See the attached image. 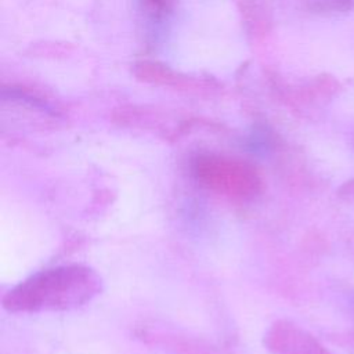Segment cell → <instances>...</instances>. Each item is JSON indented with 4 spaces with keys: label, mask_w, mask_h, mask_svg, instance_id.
<instances>
[{
    "label": "cell",
    "mask_w": 354,
    "mask_h": 354,
    "mask_svg": "<svg viewBox=\"0 0 354 354\" xmlns=\"http://www.w3.org/2000/svg\"><path fill=\"white\" fill-rule=\"evenodd\" d=\"M100 288L98 277L80 266H65L41 271L10 290L4 306L14 311L62 310L76 307Z\"/></svg>",
    "instance_id": "6da1fadb"
},
{
    "label": "cell",
    "mask_w": 354,
    "mask_h": 354,
    "mask_svg": "<svg viewBox=\"0 0 354 354\" xmlns=\"http://www.w3.org/2000/svg\"><path fill=\"white\" fill-rule=\"evenodd\" d=\"M248 148L253 153H266L270 148V137L263 129H254L248 138Z\"/></svg>",
    "instance_id": "7a4b0ae2"
},
{
    "label": "cell",
    "mask_w": 354,
    "mask_h": 354,
    "mask_svg": "<svg viewBox=\"0 0 354 354\" xmlns=\"http://www.w3.org/2000/svg\"><path fill=\"white\" fill-rule=\"evenodd\" d=\"M314 8L321 11H346L350 10L354 0H311Z\"/></svg>",
    "instance_id": "3957f363"
},
{
    "label": "cell",
    "mask_w": 354,
    "mask_h": 354,
    "mask_svg": "<svg viewBox=\"0 0 354 354\" xmlns=\"http://www.w3.org/2000/svg\"><path fill=\"white\" fill-rule=\"evenodd\" d=\"M155 6H158V7H162V6H165L169 0H151Z\"/></svg>",
    "instance_id": "277c9868"
}]
</instances>
